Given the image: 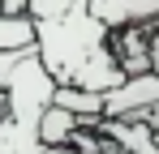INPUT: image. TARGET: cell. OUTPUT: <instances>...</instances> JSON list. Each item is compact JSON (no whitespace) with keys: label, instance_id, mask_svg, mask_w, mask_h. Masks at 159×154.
<instances>
[{"label":"cell","instance_id":"1","mask_svg":"<svg viewBox=\"0 0 159 154\" xmlns=\"http://www.w3.org/2000/svg\"><path fill=\"white\" fill-rule=\"evenodd\" d=\"M34 47H39L43 69L56 77V86L112 94L129 77L120 64V51L112 43V30L90 13V4H78L48 22H34Z\"/></svg>","mask_w":159,"mask_h":154},{"label":"cell","instance_id":"2","mask_svg":"<svg viewBox=\"0 0 159 154\" xmlns=\"http://www.w3.org/2000/svg\"><path fill=\"white\" fill-rule=\"evenodd\" d=\"M159 107V69L155 73H133L125 86L103 94V120H146Z\"/></svg>","mask_w":159,"mask_h":154},{"label":"cell","instance_id":"3","mask_svg":"<svg viewBox=\"0 0 159 154\" xmlns=\"http://www.w3.org/2000/svg\"><path fill=\"white\" fill-rule=\"evenodd\" d=\"M90 13L116 34V30H138L146 22H159V0H90Z\"/></svg>","mask_w":159,"mask_h":154},{"label":"cell","instance_id":"4","mask_svg":"<svg viewBox=\"0 0 159 154\" xmlns=\"http://www.w3.org/2000/svg\"><path fill=\"white\" fill-rule=\"evenodd\" d=\"M82 124H86L82 116H73V111H65V107L52 103V107L43 111V120H39V141H43V150H65Z\"/></svg>","mask_w":159,"mask_h":154},{"label":"cell","instance_id":"5","mask_svg":"<svg viewBox=\"0 0 159 154\" xmlns=\"http://www.w3.org/2000/svg\"><path fill=\"white\" fill-rule=\"evenodd\" d=\"M56 107H65V111H73L82 120H103V94H95V90H73V86H56Z\"/></svg>","mask_w":159,"mask_h":154},{"label":"cell","instance_id":"6","mask_svg":"<svg viewBox=\"0 0 159 154\" xmlns=\"http://www.w3.org/2000/svg\"><path fill=\"white\" fill-rule=\"evenodd\" d=\"M17 47H34V17H9L0 13V51H17Z\"/></svg>","mask_w":159,"mask_h":154},{"label":"cell","instance_id":"7","mask_svg":"<svg viewBox=\"0 0 159 154\" xmlns=\"http://www.w3.org/2000/svg\"><path fill=\"white\" fill-rule=\"evenodd\" d=\"M78 4H90V0H26V13L34 22H48V17H60V13H69Z\"/></svg>","mask_w":159,"mask_h":154},{"label":"cell","instance_id":"8","mask_svg":"<svg viewBox=\"0 0 159 154\" xmlns=\"http://www.w3.org/2000/svg\"><path fill=\"white\" fill-rule=\"evenodd\" d=\"M9 116V99H4V90H0V120Z\"/></svg>","mask_w":159,"mask_h":154},{"label":"cell","instance_id":"9","mask_svg":"<svg viewBox=\"0 0 159 154\" xmlns=\"http://www.w3.org/2000/svg\"><path fill=\"white\" fill-rule=\"evenodd\" d=\"M146 124H151V128H159V107L151 111V116H146Z\"/></svg>","mask_w":159,"mask_h":154},{"label":"cell","instance_id":"10","mask_svg":"<svg viewBox=\"0 0 159 154\" xmlns=\"http://www.w3.org/2000/svg\"><path fill=\"white\" fill-rule=\"evenodd\" d=\"M0 13H4V0H0Z\"/></svg>","mask_w":159,"mask_h":154}]
</instances>
